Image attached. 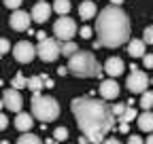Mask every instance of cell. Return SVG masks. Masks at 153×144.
Listing matches in <instances>:
<instances>
[{
  "instance_id": "cell-1",
  "label": "cell",
  "mask_w": 153,
  "mask_h": 144,
  "mask_svg": "<svg viewBox=\"0 0 153 144\" xmlns=\"http://www.w3.org/2000/svg\"><path fill=\"white\" fill-rule=\"evenodd\" d=\"M70 108L83 136L94 144H102L104 136L113 129V123H115L113 108L106 102L94 100V98H74L70 102Z\"/></svg>"
},
{
  "instance_id": "cell-2",
  "label": "cell",
  "mask_w": 153,
  "mask_h": 144,
  "mask_svg": "<svg viewBox=\"0 0 153 144\" xmlns=\"http://www.w3.org/2000/svg\"><path fill=\"white\" fill-rule=\"evenodd\" d=\"M132 24L130 17L123 13L121 7H106L96 17V34H98V43L102 47L115 49L121 47L130 40Z\"/></svg>"
},
{
  "instance_id": "cell-3",
  "label": "cell",
  "mask_w": 153,
  "mask_h": 144,
  "mask_svg": "<svg viewBox=\"0 0 153 144\" xmlns=\"http://www.w3.org/2000/svg\"><path fill=\"white\" fill-rule=\"evenodd\" d=\"M68 70L79 79H91V76H100L104 68L98 64L91 51H79L68 60Z\"/></svg>"
},
{
  "instance_id": "cell-4",
  "label": "cell",
  "mask_w": 153,
  "mask_h": 144,
  "mask_svg": "<svg viewBox=\"0 0 153 144\" xmlns=\"http://www.w3.org/2000/svg\"><path fill=\"white\" fill-rule=\"evenodd\" d=\"M30 106H32V115H34V119H41L43 123L55 121L57 115H60V104H57L55 98H51V96L34 93L32 100H30Z\"/></svg>"
},
{
  "instance_id": "cell-5",
  "label": "cell",
  "mask_w": 153,
  "mask_h": 144,
  "mask_svg": "<svg viewBox=\"0 0 153 144\" xmlns=\"http://www.w3.org/2000/svg\"><path fill=\"white\" fill-rule=\"evenodd\" d=\"M36 53L43 62H55L62 53V45L57 38H45L36 45Z\"/></svg>"
},
{
  "instance_id": "cell-6",
  "label": "cell",
  "mask_w": 153,
  "mask_h": 144,
  "mask_svg": "<svg viewBox=\"0 0 153 144\" xmlns=\"http://www.w3.org/2000/svg\"><path fill=\"white\" fill-rule=\"evenodd\" d=\"M130 76H128V91L130 93H145L147 91V85H149V76H147V72L138 70L136 66H130Z\"/></svg>"
},
{
  "instance_id": "cell-7",
  "label": "cell",
  "mask_w": 153,
  "mask_h": 144,
  "mask_svg": "<svg viewBox=\"0 0 153 144\" xmlns=\"http://www.w3.org/2000/svg\"><path fill=\"white\" fill-rule=\"evenodd\" d=\"M53 34H55L57 40L70 43L72 36L76 34V24H74V19H70V17H60V19L53 24Z\"/></svg>"
},
{
  "instance_id": "cell-8",
  "label": "cell",
  "mask_w": 153,
  "mask_h": 144,
  "mask_svg": "<svg viewBox=\"0 0 153 144\" xmlns=\"http://www.w3.org/2000/svg\"><path fill=\"white\" fill-rule=\"evenodd\" d=\"M36 55H38V53H36V47H34L30 40H19V43L13 47V57H15L19 64H30Z\"/></svg>"
},
{
  "instance_id": "cell-9",
  "label": "cell",
  "mask_w": 153,
  "mask_h": 144,
  "mask_svg": "<svg viewBox=\"0 0 153 144\" xmlns=\"http://www.w3.org/2000/svg\"><path fill=\"white\" fill-rule=\"evenodd\" d=\"M22 106H24V98L22 93L17 91V89H4V93H2V108L4 110H11V112H22Z\"/></svg>"
},
{
  "instance_id": "cell-10",
  "label": "cell",
  "mask_w": 153,
  "mask_h": 144,
  "mask_svg": "<svg viewBox=\"0 0 153 144\" xmlns=\"http://www.w3.org/2000/svg\"><path fill=\"white\" fill-rule=\"evenodd\" d=\"M30 21H32V15H28L26 11H15L9 19L11 28L17 30V32H26V30L30 32Z\"/></svg>"
},
{
  "instance_id": "cell-11",
  "label": "cell",
  "mask_w": 153,
  "mask_h": 144,
  "mask_svg": "<svg viewBox=\"0 0 153 144\" xmlns=\"http://www.w3.org/2000/svg\"><path fill=\"white\" fill-rule=\"evenodd\" d=\"M51 11H53V7H49L47 2H36L34 7H32V21H36V24H45L47 19H49V15H51Z\"/></svg>"
},
{
  "instance_id": "cell-12",
  "label": "cell",
  "mask_w": 153,
  "mask_h": 144,
  "mask_svg": "<svg viewBox=\"0 0 153 144\" xmlns=\"http://www.w3.org/2000/svg\"><path fill=\"white\" fill-rule=\"evenodd\" d=\"M123 60L121 57H108L106 62H104V72H106V74L111 76V79H117L119 74H123Z\"/></svg>"
},
{
  "instance_id": "cell-13",
  "label": "cell",
  "mask_w": 153,
  "mask_h": 144,
  "mask_svg": "<svg viewBox=\"0 0 153 144\" xmlns=\"http://www.w3.org/2000/svg\"><path fill=\"white\" fill-rule=\"evenodd\" d=\"M100 96L104 100H115V98H119V85L115 79H108L100 85Z\"/></svg>"
},
{
  "instance_id": "cell-14",
  "label": "cell",
  "mask_w": 153,
  "mask_h": 144,
  "mask_svg": "<svg viewBox=\"0 0 153 144\" xmlns=\"http://www.w3.org/2000/svg\"><path fill=\"white\" fill-rule=\"evenodd\" d=\"M15 127L22 132V134H28L32 127H34V115H28V112H19L15 117Z\"/></svg>"
},
{
  "instance_id": "cell-15",
  "label": "cell",
  "mask_w": 153,
  "mask_h": 144,
  "mask_svg": "<svg viewBox=\"0 0 153 144\" xmlns=\"http://www.w3.org/2000/svg\"><path fill=\"white\" fill-rule=\"evenodd\" d=\"M79 17L81 19H91V17H96V4L91 2V0H83V2L79 4Z\"/></svg>"
},
{
  "instance_id": "cell-16",
  "label": "cell",
  "mask_w": 153,
  "mask_h": 144,
  "mask_svg": "<svg viewBox=\"0 0 153 144\" xmlns=\"http://www.w3.org/2000/svg\"><path fill=\"white\" fill-rule=\"evenodd\" d=\"M145 40H130L128 43V53L132 57H145L147 53H145Z\"/></svg>"
},
{
  "instance_id": "cell-17",
  "label": "cell",
  "mask_w": 153,
  "mask_h": 144,
  "mask_svg": "<svg viewBox=\"0 0 153 144\" xmlns=\"http://www.w3.org/2000/svg\"><path fill=\"white\" fill-rule=\"evenodd\" d=\"M138 127L140 132H153V112L151 110H145L143 115H138Z\"/></svg>"
},
{
  "instance_id": "cell-18",
  "label": "cell",
  "mask_w": 153,
  "mask_h": 144,
  "mask_svg": "<svg viewBox=\"0 0 153 144\" xmlns=\"http://www.w3.org/2000/svg\"><path fill=\"white\" fill-rule=\"evenodd\" d=\"M28 83H30V79H26V76L22 74V72H17V74L13 76V81H11V87H13V89H17V91H19V89L28 87Z\"/></svg>"
},
{
  "instance_id": "cell-19",
  "label": "cell",
  "mask_w": 153,
  "mask_h": 144,
  "mask_svg": "<svg viewBox=\"0 0 153 144\" xmlns=\"http://www.w3.org/2000/svg\"><path fill=\"white\" fill-rule=\"evenodd\" d=\"M15 144H43V140L38 138V136H34V134L28 132V134H24V136H19Z\"/></svg>"
},
{
  "instance_id": "cell-20",
  "label": "cell",
  "mask_w": 153,
  "mask_h": 144,
  "mask_svg": "<svg viewBox=\"0 0 153 144\" xmlns=\"http://www.w3.org/2000/svg\"><path fill=\"white\" fill-rule=\"evenodd\" d=\"M79 51H81V49L76 47V45H74L72 40H70V43H62V55H66L68 60H70V57L74 55V53H79Z\"/></svg>"
},
{
  "instance_id": "cell-21",
  "label": "cell",
  "mask_w": 153,
  "mask_h": 144,
  "mask_svg": "<svg viewBox=\"0 0 153 144\" xmlns=\"http://www.w3.org/2000/svg\"><path fill=\"white\" fill-rule=\"evenodd\" d=\"M28 87L32 89L34 93H38L41 89L45 87V79L43 76H30V83H28Z\"/></svg>"
},
{
  "instance_id": "cell-22",
  "label": "cell",
  "mask_w": 153,
  "mask_h": 144,
  "mask_svg": "<svg viewBox=\"0 0 153 144\" xmlns=\"http://www.w3.org/2000/svg\"><path fill=\"white\" fill-rule=\"evenodd\" d=\"M53 11H55V13H60V15H66V13L70 11V0H55Z\"/></svg>"
},
{
  "instance_id": "cell-23",
  "label": "cell",
  "mask_w": 153,
  "mask_h": 144,
  "mask_svg": "<svg viewBox=\"0 0 153 144\" xmlns=\"http://www.w3.org/2000/svg\"><path fill=\"white\" fill-rule=\"evenodd\" d=\"M138 104H140L143 110H151V106H153V91H145Z\"/></svg>"
},
{
  "instance_id": "cell-24",
  "label": "cell",
  "mask_w": 153,
  "mask_h": 144,
  "mask_svg": "<svg viewBox=\"0 0 153 144\" xmlns=\"http://www.w3.org/2000/svg\"><path fill=\"white\" fill-rule=\"evenodd\" d=\"M134 119H138V112H136V108H134V106L128 104V110L123 112V117H119V121H121V123H130V121H134Z\"/></svg>"
},
{
  "instance_id": "cell-25",
  "label": "cell",
  "mask_w": 153,
  "mask_h": 144,
  "mask_svg": "<svg viewBox=\"0 0 153 144\" xmlns=\"http://www.w3.org/2000/svg\"><path fill=\"white\" fill-rule=\"evenodd\" d=\"M53 138L60 140V142L66 140V138H68V129H66V127H55V129H53Z\"/></svg>"
},
{
  "instance_id": "cell-26",
  "label": "cell",
  "mask_w": 153,
  "mask_h": 144,
  "mask_svg": "<svg viewBox=\"0 0 153 144\" xmlns=\"http://www.w3.org/2000/svg\"><path fill=\"white\" fill-rule=\"evenodd\" d=\"M126 110H128V104H115V106H113V115L117 117V119H119V117H123V112H126Z\"/></svg>"
},
{
  "instance_id": "cell-27",
  "label": "cell",
  "mask_w": 153,
  "mask_h": 144,
  "mask_svg": "<svg viewBox=\"0 0 153 144\" xmlns=\"http://www.w3.org/2000/svg\"><path fill=\"white\" fill-rule=\"evenodd\" d=\"M143 40H145L147 45H153V26H151V28H145V32H143Z\"/></svg>"
},
{
  "instance_id": "cell-28",
  "label": "cell",
  "mask_w": 153,
  "mask_h": 144,
  "mask_svg": "<svg viewBox=\"0 0 153 144\" xmlns=\"http://www.w3.org/2000/svg\"><path fill=\"white\" fill-rule=\"evenodd\" d=\"M22 2H24V0H4V7H7V9H15V11H19Z\"/></svg>"
},
{
  "instance_id": "cell-29",
  "label": "cell",
  "mask_w": 153,
  "mask_h": 144,
  "mask_svg": "<svg viewBox=\"0 0 153 144\" xmlns=\"http://www.w3.org/2000/svg\"><path fill=\"white\" fill-rule=\"evenodd\" d=\"M79 34H81V38H91V34H94V30H91L89 26H83V28L79 30Z\"/></svg>"
},
{
  "instance_id": "cell-30",
  "label": "cell",
  "mask_w": 153,
  "mask_h": 144,
  "mask_svg": "<svg viewBox=\"0 0 153 144\" xmlns=\"http://www.w3.org/2000/svg\"><path fill=\"white\" fill-rule=\"evenodd\" d=\"M128 144H145V140H143L140 136H134V134H130V136H128Z\"/></svg>"
},
{
  "instance_id": "cell-31",
  "label": "cell",
  "mask_w": 153,
  "mask_h": 144,
  "mask_svg": "<svg viewBox=\"0 0 153 144\" xmlns=\"http://www.w3.org/2000/svg\"><path fill=\"white\" fill-rule=\"evenodd\" d=\"M143 64H145V68H153V55L151 53H147V55L143 57Z\"/></svg>"
},
{
  "instance_id": "cell-32",
  "label": "cell",
  "mask_w": 153,
  "mask_h": 144,
  "mask_svg": "<svg viewBox=\"0 0 153 144\" xmlns=\"http://www.w3.org/2000/svg\"><path fill=\"white\" fill-rule=\"evenodd\" d=\"M0 53H2V55H7V53H9V40H7V38L0 40Z\"/></svg>"
},
{
  "instance_id": "cell-33",
  "label": "cell",
  "mask_w": 153,
  "mask_h": 144,
  "mask_svg": "<svg viewBox=\"0 0 153 144\" xmlns=\"http://www.w3.org/2000/svg\"><path fill=\"white\" fill-rule=\"evenodd\" d=\"M0 119H2V121H0V127H2V129H7V127H9V119H7L4 115L0 117Z\"/></svg>"
},
{
  "instance_id": "cell-34",
  "label": "cell",
  "mask_w": 153,
  "mask_h": 144,
  "mask_svg": "<svg viewBox=\"0 0 153 144\" xmlns=\"http://www.w3.org/2000/svg\"><path fill=\"white\" fill-rule=\"evenodd\" d=\"M66 72H70V70H68V66H62V68H57V74H60V76H64Z\"/></svg>"
},
{
  "instance_id": "cell-35",
  "label": "cell",
  "mask_w": 153,
  "mask_h": 144,
  "mask_svg": "<svg viewBox=\"0 0 153 144\" xmlns=\"http://www.w3.org/2000/svg\"><path fill=\"white\" fill-rule=\"evenodd\" d=\"M102 144H121V142H119L117 138H108V140H104Z\"/></svg>"
},
{
  "instance_id": "cell-36",
  "label": "cell",
  "mask_w": 153,
  "mask_h": 144,
  "mask_svg": "<svg viewBox=\"0 0 153 144\" xmlns=\"http://www.w3.org/2000/svg\"><path fill=\"white\" fill-rule=\"evenodd\" d=\"M119 129H121V134H128V132H130V127H128V123H121V127H119Z\"/></svg>"
},
{
  "instance_id": "cell-37",
  "label": "cell",
  "mask_w": 153,
  "mask_h": 144,
  "mask_svg": "<svg viewBox=\"0 0 153 144\" xmlns=\"http://www.w3.org/2000/svg\"><path fill=\"white\" fill-rule=\"evenodd\" d=\"M43 79H45V87H53V81L49 76H43Z\"/></svg>"
},
{
  "instance_id": "cell-38",
  "label": "cell",
  "mask_w": 153,
  "mask_h": 144,
  "mask_svg": "<svg viewBox=\"0 0 153 144\" xmlns=\"http://www.w3.org/2000/svg\"><path fill=\"white\" fill-rule=\"evenodd\" d=\"M121 2H123V0H111V4H113V7H121Z\"/></svg>"
},
{
  "instance_id": "cell-39",
  "label": "cell",
  "mask_w": 153,
  "mask_h": 144,
  "mask_svg": "<svg viewBox=\"0 0 153 144\" xmlns=\"http://www.w3.org/2000/svg\"><path fill=\"white\" fill-rule=\"evenodd\" d=\"M147 144H153V136H147Z\"/></svg>"
},
{
  "instance_id": "cell-40",
  "label": "cell",
  "mask_w": 153,
  "mask_h": 144,
  "mask_svg": "<svg viewBox=\"0 0 153 144\" xmlns=\"http://www.w3.org/2000/svg\"><path fill=\"white\" fill-rule=\"evenodd\" d=\"M41 2H45V0H41Z\"/></svg>"
}]
</instances>
